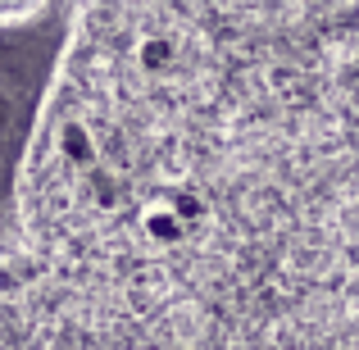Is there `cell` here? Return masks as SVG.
Listing matches in <instances>:
<instances>
[{"label":"cell","mask_w":359,"mask_h":350,"mask_svg":"<svg viewBox=\"0 0 359 350\" xmlns=\"http://www.w3.org/2000/svg\"><path fill=\"white\" fill-rule=\"evenodd\" d=\"M78 0H41L0 23V245L18 228V177L27 168L50 87L73 36Z\"/></svg>","instance_id":"cell-1"}]
</instances>
